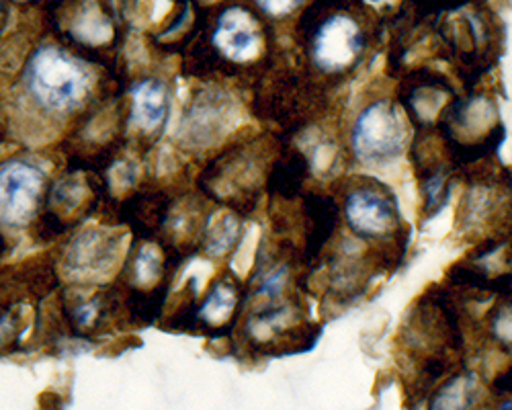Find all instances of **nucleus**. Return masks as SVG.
I'll use <instances>...</instances> for the list:
<instances>
[{"instance_id": "nucleus-1", "label": "nucleus", "mask_w": 512, "mask_h": 410, "mask_svg": "<svg viewBox=\"0 0 512 410\" xmlns=\"http://www.w3.org/2000/svg\"><path fill=\"white\" fill-rule=\"evenodd\" d=\"M105 68L58 39L39 41L25 56L15 89L21 126L31 121L39 128H74L101 99L113 93L103 91Z\"/></svg>"}, {"instance_id": "nucleus-2", "label": "nucleus", "mask_w": 512, "mask_h": 410, "mask_svg": "<svg viewBox=\"0 0 512 410\" xmlns=\"http://www.w3.org/2000/svg\"><path fill=\"white\" fill-rule=\"evenodd\" d=\"M379 29L361 0H312L295 27L300 64L322 87H336L363 66Z\"/></svg>"}, {"instance_id": "nucleus-3", "label": "nucleus", "mask_w": 512, "mask_h": 410, "mask_svg": "<svg viewBox=\"0 0 512 410\" xmlns=\"http://www.w3.org/2000/svg\"><path fill=\"white\" fill-rule=\"evenodd\" d=\"M269 25L244 3H224L205 11L189 46V72L218 82H259L275 62Z\"/></svg>"}, {"instance_id": "nucleus-4", "label": "nucleus", "mask_w": 512, "mask_h": 410, "mask_svg": "<svg viewBox=\"0 0 512 410\" xmlns=\"http://www.w3.org/2000/svg\"><path fill=\"white\" fill-rule=\"evenodd\" d=\"M340 220L349 236L394 267L408 244V226L396 193L371 175H351L336 183Z\"/></svg>"}, {"instance_id": "nucleus-5", "label": "nucleus", "mask_w": 512, "mask_h": 410, "mask_svg": "<svg viewBox=\"0 0 512 410\" xmlns=\"http://www.w3.org/2000/svg\"><path fill=\"white\" fill-rule=\"evenodd\" d=\"M283 142L273 136L232 140L199 173V193L240 216H248L269 185L273 162Z\"/></svg>"}, {"instance_id": "nucleus-6", "label": "nucleus", "mask_w": 512, "mask_h": 410, "mask_svg": "<svg viewBox=\"0 0 512 410\" xmlns=\"http://www.w3.org/2000/svg\"><path fill=\"white\" fill-rule=\"evenodd\" d=\"M439 136L461 177L496 162L504 142L496 95L480 85L465 87L439 128Z\"/></svg>"}, {"instance_id": "nucleus-7", "label": "nucleus", "mask_w": 512, "mask_h": 410, "mask_svg": "<svg viewBox=\"0 0 512 410\" xmlns=\"http://www.w3.org/2000/svg\"><path fill=\"white\" fill-rule=\"evenodd\" d=\"M414 130L394 95L367 97L345 130V156L361 169H386L408 154Z\"/></svg>"}, {"instance_id": "nucleus-8", "label": "nucleus", "mask_w": 512, "mask_h": 410, "mask_svg": "<svg viewBox=\"0 0 512 410\" xmlns=\"http://www.w3.org/2000/svg\"><path fill=\"white\" fill-rule=\"evenodd\" d=\"M439 56L459 74L465 87L480 85V78L498 56V25L494 15L476 0L461 9L441 13L435 19Z\"/></svg>"}, {"instance_id": "nucleus-9", "label": "nucleus", "mask_w": 512, "mask_h": 410, "mask_svg": "<svg viewBox=\"0 0 512 410\" xmlns=\"http://www.w3.org/2000/svg\"><path fill=\"white\" fill-rule=\"evenodd\" d=\"M463 181L455 232L474 244L512 232V177L492 162L465 173Z\"/></svg>"}, {"instance_id": "nucleus-10", "label": "nucleus", "mask_w": 512, "mask_h": 410, "mask_svg": "<svg viewBox=\"0 0 512 410\" xmlns=\"http://www.w3.org/2000/svg\"><path fill=\"white\" fill-rule=\"evenodd\" d=\"M50 25L64 46L111 68L121 31L105 0H56L50 11Z\"/></svg>"}, {"instance_id": "nucleus-11", "label": "nucleus", "mask_w": 512, "mask_h": 410, "mask_svg": "<svg viewBox=\"0 0 512 410\" xmlns=\"http://www.w3.org/2000/svg\"><path fill=\"white\" fill-rule=\"evenodd\" d=\"M107 185L101 173L80 167H68L60 173L48 191L46 210L35 228L44 238L62 236L91 218L105 201Z\"/></svg>"}, {"instance_id": "nucleus-12", "label": "nucleus", "mask_w": 512, "mask_h": 410, "mask_svg": "<svg viewBox=\"0 0 512 410\" xmlns=\"http://www.w3.org/2000/svg\"><path fill=\"white\" fill-rule=\"evenodd\" d=\"M50 185L48 171L31 156L0 162V228H33L46 210Z\"/></svg>"}, {"instance_id": "nucleus-13", "label": "nucleus", "mask_w": 512, "mask_h": 410, "mask_svg": "<svg viewBox=\"0 0 512 410\" xmlns=\"http://www.w3.org/2000/svg\"><path fill=\"white\" fill-rule=\"evenodd\" d=\"M238 119L240 105L230 89H203L185 107L175 142L187 154H203L228 140Z\"/></svg>"}, {"instance_id": "nucleus-14", "label": "nucleus", "mask_w": 512, "mask_h": 410, "mask_svg": "<svg viewBox=\"0 0 512 410\" xmlns=\"http://www.w3.org/2000/svg\"><path fill=\"white\" fill-rule=\"evenodd\" d=\"M459 93L447 74L418 66L398 76L394 97L414 132H439Z\"/></svg>"}, {"instance_id": "nucleus-15", "label": "nucleus", "mask_w": 512, "mask_h": 410, "mask_svg": "<svg viewBox=\"0 0 512 410\" xmlns=\"http://www.w3.org/2000/svg\"><path fill=\"white\" fill-rule=\"evenodd\" d=\"M121 234L115 228H84L60 255V273L70 285H99L119 263Z\"/></svg>"}, {"instance_id": "nucleus-16", "label": "nucleus", "mask_w": 512, "mask_h": 410, "mask_svg": "<svg viewBox=\"0 0 512 410\" xmlns=\"http://www.w3.org/2000/svg\"><path fill=\"white\" fill-rule=\"evenodd\" d=\"M127 134L132 142L148 150L164 132L170 113V87L158 74L138 76L127 91Z\"/></svg>"}, {"instance_id": "nucleus-17", "label": "nucleus", "mask_w": 512, "mask_h": 410, "mask_svg": "<svg viewBox=\"0 0 512 410\" xmlns=\"http://www.w3.org/2000/svg\"><path fill=\"white\" fill-rule=\"evenodd\" d=\"M244 300L246 290L242 283L230 273L220 275L207 287V292L197 298L185 331L203 333L207 337H224L234 333L240 312L244 310Z\"/></svg>"}, {"instance_id": "nucleus-18", "label": "nucleus", "mask_w": 512, "mask_h": 410, "mask_svg": "<svg viewBox=\"0 0 512 410\" xmlns=\"http://www.w3.org/2000/svg\"><path fill=\"white\" fill-rule=\"evenodd\" d=\"M244 216L222 208L216 214H209L199 251L209 259L228 257L244 238Z\"/></svg>"}, {"instance_id": "nucleus-19", "label": "nucleus", "mask_w": 512, "mask_h": 410, "mask_svg": "<svg viewBox=\"0 0 512 410\" xmlns=\"http://www.w3.org/2000/svg\"><path fill=\"white\" fill-rule=\"evenodd\" d=\"M478 394L480 382L476 372L461 365L431 392L426 410H472L478 402Z\"/></svg>"}, {"instance_id": "nucleus-20", "label": "nucleus", "mask_w": 512, "mask_h": 410, "mask_svg": "<svg viewBox=\"0 0 512 410\" xmlns=\"http://www.w3.org/2000/svg\"><path fill=\"white\" fill-rule=\"evenodd\" d=\"M480 335L498 353L512 355V292L496 298L482 316Z\"/></svg>"}, {"instance_id": "nucleus-21", "label": "nucleus", "mask_w": 512, "mask_h": 410, "mask_svg": "<svg viewBox=\"0 0 512 410\" xmlns=\"http://www.w3.org/2000/svg\"><path fill=\"white\" fill-rule=\"evenodd\" d=\"M23 314L13 298H0V355L13 351L21 341Z\"/></svg>"}, {"instance_id": "nucleus-22", "label": "nucleus", "mask_w": 512, "mask_h": 410, "mask_svg": "<svg viewBox=\"0 0 512 410\" xmlns=\"http://www.w3.org/2000/svg\"><path fill=\"white\" fill-rule=\"evenodd\" d=\"M310 3L312 0H250L256 13L269 23H281L295 15H302Z\"/></svg>"}, {"instance_id": "nucleus-23", "label": "nucleus", "mask_w": 512, "mask_h": 410, "mask_svg": "<svg viewBox=\"0 0 512 410\" xmlns=\"http://www.w3.org/2000/svg\"><path fill=\"white\" fill-rule=\"evenodd\" d=\"M469 3H474V0H406V5L431 19H437L441 13L461 9Z\"/></svg>"}, {"instance_id": "nucleus-24", "label": "nucleus", "mask_w": 512, "mask_h": 410, "mask_svg": "<svg viewBox=\"0 0 512 410\" xmlns=\"http://www.w3.org/2000/svg\"><path fill=\"white\" fill-rule=\"evenodd\" d=\"M490 392L496 398H512V363L506 365L502 372L492 380L490 384Z\"/></svg>"}, {"instance_id": "nucleus-25", "label": "nucleus", "mask_w": 512, "mask_h": 410, "mask_svg": "<svg viewBox=\"0 0 512 410\" xmlns=\"http://www.w3.org/2000/svg\"><path fill=\"white\" fill-rule=\"evenodd\" d=\"M7 15H9V11H7V0H0V29L5 27Z\"/></svg>"}, {"instance_id": "nucleus-26", "label": "nucleus", "mask_w": 512, "mask_h": 410, "mask_svg": "<svg viewBox=\"0 0 512 410\" xmlns=\"http://www.w3.org/2000/svg\"><path fill=\"white\" fill-rule=\"evenodd\" d=\"M7 249H9V246H7V236L3 234V230H0V261L5 259V255H7Z\"/></svg>"}, {"instance_id": "nucleus-27", "label": "nucleus", "mask_w": 512, "mask_h": 410, "mask_svg": "<svg viewBox=\"0 0 512 410\" xmlns=\"http://www.w3.org/2000/svg\"><path fill=\"white\" fill-rule=\"evenodd\" d=\"M7 3H13L17 7H31V5H37L39 0H7Z\"/></svg>"}, {"instance_id": "nucleus-28", "label": "nucleus", "mask_w": 512, "mask_h": 410, "mask_svg": "<svg viewBox=\"0 0 512 410\" xmlns=\"http://www.w3.org/2000/svg\"><path fill=\"white\" fill-rule=\"evenodd\" d=\"M498 410H512V398H504Z\"/></svg>"}]
</instances>
